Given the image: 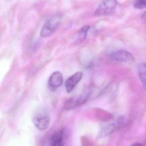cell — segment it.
Segmentation results:
<instances>
[{"instance_id":"1","label":"cell","mask_w":146,"mask_h":146,"mask_svg":"<svg viewBox=\"0 0 146 146\" xmlns=\"http://www.w3.org/2000/svg\"><path fill=\"white\" fill-rule=\"evenodd\" d=\"M61 15L57 14L51 17L43 27L40 32L42 37H46L52 34L59 26L61 21Z\"/></svg>"},{"instance_id":"2","label":"cell","mask_w":146,"mask_h":146,"mask_svg":"<svg viewBox=\"0 0 146 146\" xmlns=\"http://www.w3.org/2000/svg\"><path fill=\"white\" fill-rule=\"evenodd\" d=\"M50 117L45 109L40 110L33 119L35 127L40 130H44L48 127L50 123Z\"/></svg>"},{"instance_id":"3","label":"cell","mask_w":146,"mask_h":146,"mask_svg":"<svg viewBox=\"0 0 146 146\" xmlns=\"http://www.w3.org/2000/svg\"><path fill=\"white\" fill-rule=\"evenodd\" d=\"M117 5L116 0H103L96 9L94 15L102 16L108 15L113 12Z\"/></svg>"},{"instance_id":"4","label":"cell","mask_w":146,"mask_h":146,"mask_svg":"<svg viewBox=\"0 0 146 146\" xmlns=\"http://www.w3.org/2000/svg\"><path fill=\"white\" fill-rule=\"evenodd\" d=\"M111 59L121 62H132L134 60L133 56L129 52L123 50H119L112 52L110 55Z\"/></svg>"},{"instance_id":"5","label":"cell","mask_w":146,"mask_h":146,"mask_svg":"<svg viewBox=\"0 0 146 146\" xmlns=\"http://www.w3.org/2000/svg\"><path fill=\"white\" fill-rule=\"evenodd\" d=\"M124 119L123 117H120L113 123L104 127L100 132V136L105 137L112 133L122 125Z\"/></svg>"},{"instance_id":"6","label":"cell","mask_w":146,"mask_h":146,"mask_svg":"<svg viewBox=\"0 0 146 146\" xmlns=\"http://www.w3.org/2000/svg\"><path fill=\"white\" fill-rule=\"evenodd\" d=\"M83 76V73L81 72H78L75 73L69 77L65 83L66 89L68 93L73 91L76 85L80 81Z\"/></svg>"},{"instance_id":"7","label":"cell","mask_w":146,"mask_h":146,"mask_svg":"<svg viewBox=\"0 0 146 146\" xmlns=\"http://www.w3.org/2000/svg\"><path fill=\"white\" fill-rule=\"evenodd\" d=\"M63 82L62 74L59 71H56L52 74L48 80L49 87L51 90H55L61 86Z\"/></svg>"},{"instance_id":"8","label":"cell","mask_w":146,"mask_h":146,"mask_svg":"<svg viewBox=\"0 0 146 146\" xmlns=\"http://www.w3.org/2000/svg\"><path fill=\"white\" fill-rule=\"evenodd\" d=\"M64 132L63 130L56 133L51 139V146H63L64 145Z\"/></svg>"},{"instance_id":"9","label":"cell","mask_w":146,"mask_h":146,"mask_svg":"<svg viewBox=\"0 0 146 146\" xmlns=\"http://www.w3.org/2000/svg\"><path fill=\"white\" fill-rule=\"evenodd\" d=\"M138 74L143 87L146 92V64H140L138 68Z\"/></svg>"},{"instance_id":"10","label":"cell","mask_w":146,"mask_h":146,"mask_svg":"<svg viewBox=\"0 0 146 146\" xmlns=\"http://www.w3.org/2000/svg\"><path fill=\"white\" fill-rule=\"evenodd\" d=\"M80 106V105L78 98L73 97L68 99L66 101L64 104V108L66 110H70Z\"/></svg>"},{"instance_id":"11","label":"cell","mask_w":146,"mask_h":146,"mask_svg":"<svg viewBox=\"0 0 146 146\" xmlns=\"http://www.w3.org/2000/svg\"><path fill=\"white\" fill-rule=\"evenodd\" d=\"M89 29L90 27L88 25H86L82 27L79 30L77 33L76 42L80 43L83 42L86 39Z\"/></svg>"},{"instance_id":"12","label":"cell","mask_w":146,"mask_h":146,"mask_svg":"<svg viewBox=\"0 0 146 146\" xmlns=\"http://www.w3.org/2000/svg\"><path fill=\"white\" fill-rule=\"evenodd\" d=\"M133 6L137 9H143L146 7V0H134Z\"/></svg>"},{"instance_id":"13","label":"cell","mask_w":146,"mask_h":146,"mask_svg":"<svg viewBox=\"0 0 146 146\" xmlns=\"http://www.w3.org/2000/svg\"><path fill=\"white\" fill-rule=\"evenodd\" d=\"M130 146H143L141 144L139 143H135L134 144H133Z\"/></svg>"},{"instance_id":"14","label":"cell","mask_w":146,"mask_h":146,"mask_svg":"<svg viewBox=\"0 0 146 146\" xmlns=\"http://www.w3.org/2000/svg\"><path fill=\"white\" fill-rule=\"evenodd\" d=\"M141 18H142L143 19L146 20V12L142 14V15H141Z\"/></svg>"}]
</instances>
